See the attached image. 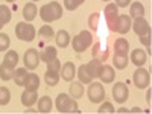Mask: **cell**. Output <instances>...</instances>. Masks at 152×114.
I'll use <instances>...</instances> for the list:
<instances>
[{
    "label": "cell",
    "mask_w": 152,
    "mask_h": 114,
    "mask_svg": "<svg viewBox=\"0 0 152 114\" xmlns=\"http://www.w3.org/2000/svg\"><path fill=\"white\" fill-rule=\"evenodd\" d=\"M128 52H129V43L125 38H117L114 41V56H113V64L116 69L119 70L126 69V66L129 62Z\"/></svg>",
    "instance_id": "cell-1"
},
{
    "label": "cell",
    "mask_w": 152,
    "mask_h": 114,
    "mask_svg": "<svg viewBox=\"0 0 152 114\" xmlns=\"http://www.w3.org/2000/svg\"><path fill=\"white\" fill-rule=\"evenodd\" d=\"M38 14H40V17L44 23H52L62 17V8L58 2H50L38 11Z\"/></svg>",
    "instance_id": "cell-2"
},
{
    "label": "cell",
    "mask_w": 152,
    "mask_h": 114,
    "mask_svg": "<svg viewBox=\"0 0 152 114\" xmlns=\"http://www.w3.org/2000/svg\"><path fill=\"white\" fill-rule=\"evenodd\" d=\"M55 105H56V110L62 114L64 113H79V107H78L76 99H73L67 93H59Z\"/></svg>",
    "instance_id": "cell-3"
},
{
    "label": "cell",
    "mask_w": 152,
    "mask_h": 114,
    "mask_svg": "<svg viewBox=\"0 0 152 114\" xmlns=\"http://www.w3.org/2000/svg\"><path fill=\"white\" fill-rule=\"evenodd\" d=\"M91 43H93V35H91V32L82 31V32H79L78 35L73 38L72 46H73V50H75L76 53H82L85 49H88V47L91 46Z\"/></svg>",
    "instance_id": "cell-4"
},
{
    "label": "cell",
    "mask_w": 152,
    "mask_h": 114,
    "mask_svg": "<svg viewBox=\"0 0 152 114\" xmlns=\"http://www.w3.org/2000/svg\"><path fill=\"white\" fill-rule=\"evenodd\" d=\"M15 35H17L18 40L31 43V41L35 40L37 32H35V28L32 26V24L21 21V23H17V26H15Z\"/></svg>",
    "instance_id": "cell-5"
},
{
    "label": "cell",
    "mask_w": 152,
    "mask_h": 114,
    "mask_svg": "<svg viewBox=\"0 0 152 114\" xmlns=\"http://www.w3.org/2000/svg\"><path fill=\"white\" fill-rule=\"evenodd\" d=\"M87 94H88L90 102H93V104H100V102L105 99V88H104L102 84L91 81V82H90V87H88V90H87Z\"/></svg>",
    "instance_id": "cell-6"
},
{
    "label": "cell",
    "mask_w": 152,
    "mask_h": 114,
    "mask_svg": "<svg viewBox=\"0 0 152 114\" xmlns=\"http://www.w3.org/2000/svg\"><path fill=\"white\" fill-rule=\"evenodd\" d=\"M104 12H105V18H107V24L110 31L116 32V24L119 20V6H116V3H108Z\"/></svg>",
    "instance_id": "cell-7"
},
{
    "label": "cell",
    "mask_w": 152,
    "mask_h": 114,
    "mask_svg": "<svg viewBox=\"0 0 152 114\" xmlns=\"http://www.w3.org/2000/svg\"><path fill=\"white\" fill-rule=\"evenodd\" d=\"M132 81H134V85L137 87V88H146V87H149V82H151V75H149V72L146 70V69H143V67H138L135 72H134V75H132Z\"/></svg>",
    "instance_id": "cell-8"
},
{
    "label": "cell",
    "mask_w": 152,
    "mask_h": 114,
    "mask_svg": "<svg viewBox=\"0 0 152 114\" xmlns=\"http://www.w3.org/2000/svg\"><path fill=\"white\" fill-rule=\"evenodd\" d=\"M24 67H26L28 70H35L38 66H40V53H38L37 49H28L26 52H24Z\"/></svg>",
    "instance_id": "cell-9"
},
{
    "label": "cell",
    "mask_w": 152,
    "mask_h": 114,
    "mask_svg": "<svg viewBox=\"0 0 152 114\" xmlns=\"http://www.w3.org/2000/svg\"><path fill=\"white\" fill-rule=\"evenodd\" d=\"M113 97L114 100H116L117 104H125L126 100H128L129 97V90H128V87H126V84L123 82H117V84H114L113 87Z\"/></svg>",
    "instance_id": "cell-10"
},
{
    "label": "cell",
    "mask_w": 152,
    "mask_h": 114,
    "mask_svg": "<svg viewBox=\"0 0 152 114\" xmlns=\"http://www.w3.org/2000/svg\"><path fill=\"white\" fill-rule=\"evenodd\" d=\"M59 72H61V78L64 81H67V82H72L75 79V76H76V67H75V64L72 61H67L66 64L61 67Z\"/></svg>",
    "instance_id": "cell-11"
},
{
    "label": "cell",
    "mask_w": 152,
    "mask_h": 114,
    "mask_svg": "<svg viewBox=\"0 0 152 114\" xmlns=\"http://www.w3.org/2000/svg\"><path fill=\"white\" fill-rule=\"evenodd\" d=\"M131 26H134V32L138 35V37H142V35H146L151 32V26H149V23L146 21V18L140 17V18H135L134 20V24H131Z\"/></svg>",
    "instance_id": "cell-12"
},
{
    "label": "cell",
    "mask_w": 152,
    "mask_h": 114,
    "mask_svg": "<svg viewBox=\"0 0 152 114\" xmlns=\"http://www.w3.org/2000/svg\"><path fill=\"white\" fill-rule=\"evenodd\" d=\"M85 66V70L88 72V75L91 76V79H96V78H99V75H100V70H102V61H99V59H93V61H90L88 64H84Z\"/></svg>",
    "instance_id": "cell-13"
},
{
    "label": "cell",
    "mask_w": 152,
    "mask_h": 114,
    "mask_svg": "<svg viewBox=\"0 0 152 114\" xmlns=\"http://www.w3.org/2000/svg\"><path fill=\"white\" fill-rule=\"evenodd\" d=\"M116 78V72H114V67H111L110 64H104L102 66V70H100V75H99V79L102 81L104 84H110L114 81Z\"/></svg>",
    "instance_id": "cell-14"
},
{
    "label": "cell",
    "mask_w": 152,
    "mask_h": 114,
    "mask_svg": "<svg viewBox=\"0 0 152 114\" xmlns=\"http://www.w3.org/2000/svg\"><path fill=\"white\" fill-rule=\"evenodd\" d=\"M110 55V47H105L104 43H96L93 46V56L99 61H107Z\"/></svg>",
    "instance_id": "cell-15"
},
{
    "label": "cell",
    "mask_w": 152,
    "mask_h": 114,
    "mask_svg": "<svg viewBox=\"0 0 152 114\" xmlns=\"http://www.w3.org/2000/svg\"><path fill=\"white\" fill-rule=\"evenodd\" d=\"M131 17L129 15H119V20H117V24H116V32L125 35L126 32H129L131 29Z\"/></svg>",
    "instance_id": "cell-16"
},
{
    "label": "cell",
    "mask_w": 152,
    "mask_h": 114,
    "mask_svg": "<svg viewBox=\"0 0 152 114\" xmlns=\"http://www.w3.org/2000/svg\"><path fill=\"white\" fill-rule=\"evenodd\" d=\"M24 88L29 91H38V88H40V78H38V75L35 73H28L26 79H24Z\"/></svg>",
    "instance_id": "cell-17"
},
{
    "label": "cell",
    "mask_w": 152,
    "mask_h": 114,
    "mask_svg": "<svg viewBox=\"0 0 152 114\" xmlns=\"http://www.w3.org/2000/svg\"><path fill=\"white\" fill-rule=\"evenodd\" d=\"M131 62L135 64L137 67H142L146 62V52L143 49H134L131 53Z\"/></svg>",
    "instance_id": "cell-18"
},
{
    "label": "cell",
    "mask_w": 152,
    "mask_h": 114,
    "mask_svg": "<svg viewBox=\"0 0 152 114\" xmlns=\"http://www.w3.org/2000/svg\"><path fill=\"white\" fill-rule=\"evenodd\" d=\"M37 14H38V8H37V5L34 2H29V3L24 5V8H23V17H24L26 21H32L37 17Z\"/></svg>",
    "instance_id": "cell-19"
},
{
    "label": "cell",
    "mask_w": 152,
    "mask_h": 114,
    "mask_svg": "<svg viewBox=\"0 0 152 114\" xmlns=\"http://www.w3.org/2000/svg\"><path fill=\"white\" fill-rule=\"evenodd\" d=\"M17 62H18V53L15 52V50H8V52L5 53V58H3L2 64H5L9 69H15Z\"/></svg>",
    "instance_id": "cell-20"
},
{
    "label": "cell",
    "mask_w": 152,
    "mask_h": 114,
    "mask_svg": "<svg viewBox=\"0 0 152 114\" xmlns=\"http://www.w3.org/2000/svg\"><path fill=\"white\" fill-rule=\"evenodd\" d=\"M53 38H55V41H56V46L61 47V49H66L70 44V35H69L67 31H59Z\"/></svg>",
    "instance_id": "cell-21"
},
{
    "label": "cell",
    "mask_w": 152,
    "mask_h": 114,
    "mask_svg": "<svg viewBox=\"0 0 152 114\" xmlns=\"http://www.w3.org/2000/svg\"><path fill=\"white\" fill-rule=\"evenodd\" d=\"M56 55H58V50H56L53 46H47V47H44V49H43V52L40 53V59H41V61H44L46 64H47L49 61L55 59V58H56Z\"/></svg>",
    "instance_id": "cell-22"
},
{
    "label": "cell",
    "mask_w": 152,
    "mask_h": 114,
    "mask_svg": "<svg viewBox=\"0 0 152 114\" xmlns=\"http://www.w3.org/2000/svg\"><path fill=\"white\" fill-rule=\"evenodd\" d=\"M69 93H70V96H72L73 99L82 97V94H84V85H82V82H75V81H72V84H70V87H69Z\"/></svg>",
    "instance_id": "cell-23"
},
{
    "label": "cell",
    "mask_w": 152,
    "mask_h": 114,
    "mask_svg": "<svg viewBox=\"0 0 152 114\" xmlns=\"http://www.w3.org/2000/svg\"><path fill=\"white\" fill-rule=\"evenodd\" d=\"M37 91H29V90H24L21 94V104L24 107H32L37 102Z\"/></svg>",
    "instance_id": "cell-24"
},
{
    "label": "cell",
    "mask_w": 152,
    "mask_h": 114,
    "mask_svg": "<svg viewBox=\"0 0 152 114\" xmlns=\"http://www.w3.org/2000/svg\"><path fill=\"white\" fill-rule=\"evenodd\" d=\"M129 17L131 18H140V17H143L145 15V6L140 3V2H134L132 5H131V8H129Z\"/></svg>",
    "instance_id": "cell-25"
},
{
    "label": "cell",
    "mask_w": 152,
    "mask_h": 114,
    "mask_svg": "<svg viewBox=\"0 0 152 114\" xmlns=\"http://www.w3.org/2000/svg\"><path fill=\"white\" fill-rule=\"evenodd\" d=\"M38 111L40 113H50L52 111V99L49 96H43L38 100Z\"/></svg>",
    "instance_id": "cell-26"
},
{
    "label": "cell",
    "mask_w": 152,
    "mask_h": 114,
    "mask_svg": "<svg viewBox=\"0 0 152 114\" xmlns=\"http://www.w3.org/2000/svg\"><path fill=\"white\" fill-rule=\"evenodd\" d=\"M9 20H11V9L6 5H0V29L5 24H8Z\"/></svg>",
    "instance_id": "cell-27"
},
{
    "label": "cell",
    "mask_w": 152,
    "mask_h": 114,
    "mask_svg": "<svg viewBox=\"0 0 152 114\" xmlns=\"http://www.w3.org/2000/svg\"><path fill=\"white\" fill-rule=\"evenodd\" d=\"M44 81L49 87H55L59 81V73L58 72H52V70H47L44 73Z\"/></svg>",
    "instance_id": "cell-28"
},
{
    "label": "cell",
    "mask_w": 152,
    "mask_h": 114,
    "mask_svg": "<svg viewBox=\"0 0 152 114\" xmlns=\"http://www.w3.org/2000/svg\"><path fill=\"white\" fill-rule=\"evenodd\" d=\"M28 69L26 67H21V69H17L14 72V82L17 85H23L24 84V79H26V76H28Z\"/></svg>",
    "instance_id": "cell-29"
},
{
    "label": "cell",
    "mask_w": 152,
    "mask_h": 114,
    "mask_svg": "<svg viewBox=\"0 0 152 114\" xmlns=\"http://www.w3.org/2000/svg\"><path fill=\"white\" fill-rule=\"evenodd\" d=\"M38 37L43 38V40H50V38L55 37V32L52 29V26H49V24H43L38 31Z\"/></svg>",
    "instance_id": "cell-30"
},
{
    "label": "cell",
    "mask_w": 152,
    "mask_h": 114,
    "mask_svg": "<svg viewBox=\"0 0 152 114\" xmlns=\"http://www.w3.org/2000/svg\"><path fill=\"white\" fill-rule=\"evenodd\" d=\"M76 75H78V78H79V82H82V84H90V82L93 81V79H91V76L88 75V72L85 70V66H84V64L78 69Z\"/></svg>",
    "instance_id": "cell-31"
},
{
    "label": "cell",
    "mask_w": 152,
    "mask_h": 114,
    "mask_svg": "<svg viewBox=\"0 0 152 114\" xmlns=\"http://www.w3.org/2000/svg\"><path fill=\"white\" fill-rule=\"evenodd\" d=\"M14 78V69H9L6 67L5 64L0 66V79H3V81H9Z\"/></svg>",
    "instance_id": "cell-32"
},
{
    "label": "cell",
    "mask_w": 152,
    "mask_h": 114,
    "mask_svg": "<svg viewBox=\"0 0 152 114\" xmlns=\"http://www.w3.org/2000/svg\"><path fill=\"white\" fill-rule=\"evenodd\" d=\"M9 100H11V91L6 87H0V105L2 107L8 105Z\"/></svg>",
    "instance_id": "cell-33"
},
{
    "label": "cell",
    "mask_w": 152,
    "mask_h": 114,
    "mask_svg": "<svg viewBox=\"0 0 152 114\" xmlns=\"http://www.w3.org/2000/svg\"><path fill=\"white\" fill-rule=\"evenodd\" d=\"M9 44H11V40H9L8 34L0 32V52H5V50H8V49H9Z\"/></svg>",
    "instance_id": "cell-34"
},
{
    "label": "cell",
    "mask_w": 152,
    "mask_h": 114,
    "mask_svg": "<svg viewBox=\"0 0 152 114\" xmlns=\"http://www.w3.org/2000/svg\"><path fill=\"white\" fill-rule=\"evenodd\" d=\"M114 111H116V110H114L113 104H110V102H104V100H102V105L99 107L97 114H111V113H114Z\"/></svg>",
    "instance_id": "cell-35"
},
{
    "label": "cell",
    "mask_w": 152,
    "mask_h": 114,
    "mask_svg": "<svg viewBox=\"0 0 152 114\" xmlns=\"http://www.w3.org/2000/svg\"><path fill=\"white\" fill-rule=\"evenodd\" d=\"M85 0H64V6L67 11H75L79 5H82Z\"/></svg>",
    "instance_id": "cell-36"
},
{
    "label": "cell",
    "mask_w": 152,
    "mask_h": 114,
    "mask_svg": "<svg viewBox=\"0 0 152 114\" xmlns=\"http://www.w3.org/2000/svg\"><path fill=\"white\" fill-rule=\"evenodd\" d=\"M47 70H52V72H58L61 70V61H58L56 58L52 59V61H49L47 62Z\"/></svg>",
    "instance_id": "cell-37"
},
{
    "label": "cell",
    "mask_w": 152,
    "mask_h": 114,
    "mask_svg": "<svg viewBox=\"0 0 152 114\" xmlns=\"http://www.w3.org/2000/svg\"><path fill=\"white\" fill-rule=\"evenodd\" d=\"M140 43H142L143 46H146L148 53H151V32L146 34V35H142V37H140Z\"/></svg>",
    "instance_id": "cell-38"
},
{
    "label": "cell",
    "mask_w": 152,
    "mask_h": 114,
    "mask_svg": "<svg viewBox=\"0 0 152 114\" xmlns=\"http://www.w3.org/2000/svg\"><path fill=\"white\" fill-rule=\"evenodd\" d=\"M88 23H90V28L91 29H97V26H99V14H97V12H96V14H93V15H90Z\"/></svg>",
    "instance_id": "cell-39"
},
{
    "label": "cell",
    "mask_w": 152,
    "mask_h": 114,
    "mask_svg": "<svg viewBox=\"0 0 152 114\" xmlns=\"http://www.w3.org/2000/svg\"><path fill=\"white\" fill-rule=\"evenodd\" d=\"M131 3V0H116V6H120V8H126Z\"/></svg>",
    "instance_id": "cell-40"
},
{
    "label": "cell",
    "mask_w": 152,
    "mask_h": 114,
    "mask_svg": "<svg viewBox=\"0 0 152 114\" xmlns=\"http://www.w3.org/2000/svg\"><path fill=\"white\" fill-rule=\"evenodd\" d=\"M129 111H131V113H142L143 110H140L138 107H134V108H132V110H129Z\"/></svg>",
    "instance_id": "cell-41"
},
{
    "label": "cell",
    "mask_w": 152,
    "mask_h": 114,
    "mask_svg": "<svg viewBox=\"0 0 152 114\" xmlns=\"http://www.w3.org/2000/svg\"><path fill=\"white\" fill-rule=\"evenodd\" d=\"M151 94H152V91L148 90V97H146V100H148V104H149V105H151Z\"/></svg>",
    "instance_id": "cell-42"
},
{
    "label": "cell",
    "mask_w": 152,
    "mask_h": 114,
    "mask_svg": "<svg viewBox=\"0 0 152 114\" xmlns=\"http://www.w3.org/2000/svg\"><path fill=\"white\" fill-rule=\"evenodd\" d=\"M119 113H129V110H126V108H120V110H117Z\"/></svg>",
    "instance_id": "cell-43"
},
{
    "label": "cell",
    "mask_w": 152,
    "mask_h": 114,
    "mask_svg": "<svg viewBox=\"0 0 152 114\" xmlns=\"http://www.w3.org/2000/svg\"><path fill=\"white\" fill-rule=\"evenodd\" d=\"M6 2H9V3H12V2H15V0H6Z\"/></svg>",
    "instance_id": "cell-44"
},
{
    "label": "cell",
    "mask_w": 152,
    "mask_h": 114,
    "mask_svg": "<svg viewBox=\"0 0 152 114\" xmlns=\"http://www.w3.org/2000/svg\"><path fill=\"white\" fill-rule=\"evenodd\" d=\"M32 2H38V0H32Z\"/></svg>",
    "instance_id": "cell-45"
},
{
    "label": "cell",
    "mask_w": 152,
    "mask_h": 114,
    "mask_svg": "<svg viewBox=\"0 0 152 114\" xmlns=\"http://www.w3.org/2000/svg\"><path fill=\"white\" fill-rule=\"evenodd\" d=\"M104 2H110V0H104Z\"/></svg>",
    "instance_id": "cell-46"
}]
</instances>
